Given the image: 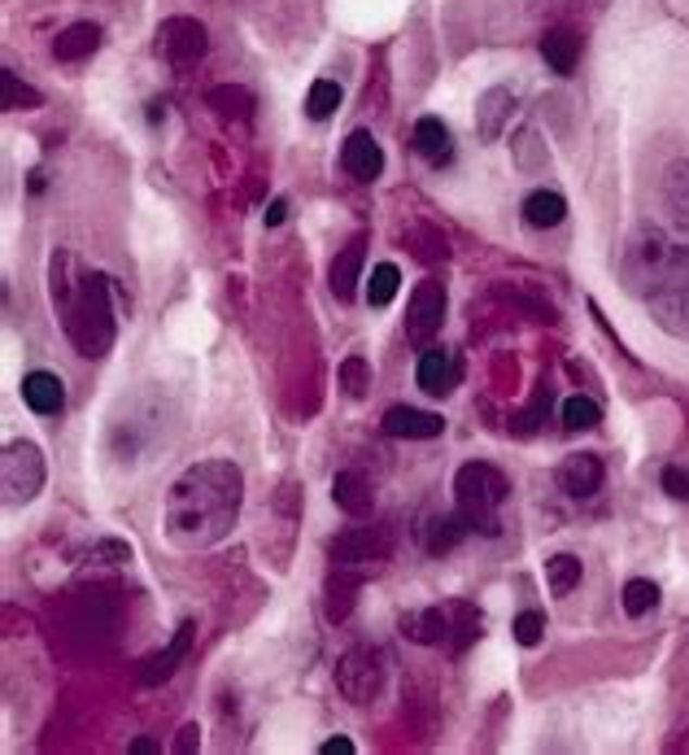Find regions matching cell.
<instances>
[{
    "label": "cell",
    "instance_id": "7c38bea8",
    "mask_svg": "<svg viewBox=\"0 0 689 755\" xmlns=\"http://www.w3.org/2000/svg\"><path fill=\"white\" fill-rule=\"evenodd\" d=\"M602 459L598 455H567L559 463V490L567 498H593L602 490Z\"/></svg>",
    "mask_w": 689,
    "mask_h": 755
},
{
    "label": "cell",
    "instance_id": "60d3db41",
    "mask_svg": "<svg viewBox=\"0 0 689 755\" xmlns=\"http://www.w3.org/2000/svg\"><path fill=\"white\" fill-rule=\"evenodd\" d=\"M158 751V742H149V738H136L131 742V755H153Z\"/></svg>",
    "mask_w": 689,
    "mask_h": 755
},
{
    "label": "cell",
    "instance_id": "836d02e7",
    "mask_svg": "<svg viewBox=\"0 0 689 755\" xmlns=\"http://www.w3.org/2000/svg\"><path fill=\"white\" fill-rule=\"evenodd\" d=\"M340 385H344V394H350V398H363L367 394V385H372V362L367 358H344L340 362Z\"/></svg>",
    "mask_w": 689,
    "mask_h": 755
},
{
    "label": "cell",
    "instance_id": "1f68e13d",
    "mask_svg": "<svg viewBox=\"0 0 689 755\" xmlns=\"http://www.w3.org/2000/svg\"><path fill=\"white\" fill-rule=\"evenodd\" d=\"M598 420H602L598 403H589V398H567V403H563V429H567V433L598 429Z\"/></svg>",
    "mask_w": 689,
    "mask_h": 755
},
{
    "label": "cell",
    "instance_id": "6da1fadb",
    "mask_svg": "<svg viewBox=\"0 0 689 755\" xmlns=\"http://www.w3.org/2000/svg\"><path fill=\"white\" fill-rule=\"evenodd\" d=\"M245 503V472L231 459L192 463L166 494V537L179 550H205L223 542Z\"/></svg>",
    "mask_w": 689,
    "mask_h": 755
},
{
    "label": "cell",
    "instance_id": "9a60e30c",
    "mask_svg": "<svg viewBox=\"0 0 689 755\" xmlns=\"http://www.w3.org/2000/svg\"><path fill=\"white\" fill-rule=\"evenodd\" d=\"M419 389L424 394H433V398H446L454 385H459V367H454V358H450V349H437V345H428L424 349V358H419Z\"/></svg>",
    "mask_w": 689,
    "mask_h": 755
},
{
    "label": "cell",
    "instance_id": "5b68a950",
    "mask_svg": "<svg viewBox=\"0 0 689 755\" xmlns=\"http://www.w3.org/2000/svg\"><path fill=\"white\" fill-rule=\"evenodd\" d=\"M0 485H5V503H32L45 490V455L32 442H10L5 459H0Z\"/></svg>",
    "mask_w": 689,
    "mask_h": 755
},
{
    "label": "cell",
    "instance_id": "603a6c76",
    "mask_svg": "<svg viewBox=\"0 0 689 755\" xmlns=\"http://www.w3.org/2000/svg\"><path fill=\"white\" fill-rule=\"evenodd\" d=\"M663 206L680 232H689V162H676L663 175Z\"/></svg>",
    "mask_w": 689,
    "mask_h": 755
},
{
    "label": "cell",
    "instance_id": "83f0119b",
    "mask_svg": "<svg viewBox=\"0 0 689 755\" xmlns=\"http://www.w3.org/2000/svg\"><path fill=\"white\" fill-rule=\"evenodd\" d=\"M546 581H550V594L567 598V594L580 585V559H576V555H554V559H546Z\"/></svg>",
    "mask_w": 689,
    "mask_h": 755
},
{
    "label": "cell",
    "instance_id": "b9f144b4",
    "mask_svg": "<svg viewBox=\"0 0 689 755\" xmlns=\"http://www.w3.org/2000/svg\"><path fill=\"white\" fill-rule=\"evenodd\" d=\"M158 119H166V106H162V101L149 106V123H158Z\"/></svg>",
    "mask_w": 689,
    "mask_h": 755
},
{
    "label": "cell",
    "instance_id": "cb8c5ba5",
    "mask_svg": "<svg viewBox=\"0 0 689 755\" xmlns=\"http://www.w3.org/2000/svg\"><path fill=\"white\" fill-rule=\"evenodd\" d=\"M205 101H210L214 114L227 119V123H249V114H253V97H249L245 88H236V84H218V88H210Z\"/></svg>",
    "mask_w": 689,
    "mask_h": 755
},
{
    "label": "cell",
    "instance_id": "8d00e7d4",
    "mask_svg": "<svg viewBox=\"0 0 689 755\" xmlns=\"http://www.w3.org/2000/svg\"><path fill=\"white\" fill-rule=\"evenodd\" d=\"M197 746H201V729L197 725H184L179 738H175V755H192Z\"/></svg>",
    "mask_w": 689,
    "mask_h": 755
},
{
    "label": "cell",
    "instance_id": "4316f807",
    "mask_svg": "<svg viewBox=\"0 0 689 755\" xmlns=\"http://www.w3.org/2000/svg\"><path fill=\"white\" fill-rule=\"evenodd\" d=\"M354 594H359V577L331 572V577H327V620H344V616H350Z\"/></svg>",
    "mask_w": 689,
    "mask_h": 755
},
{
    "label": "cell",
    "instance_id": "30bf717a",
    "mask_svg": "<svg viewBox=\"0 0 689 755\" xmlns=\"http://www.w3.org/2000/svg\"><path fill=\"white\" fill-rule=\"evenodd\" d=\"M402 638L419 642V646H450L454 642V603L450 607H424V611H406L398 620Z\"/></svg>",
    "mask_w": 689,
    "mask_h": 755
},
{
    "label": "cell",
    "instance_id": "4fadbf2b",
    "mask_svg": "<svg viewBox=\"0 0 689 755\" xmlns=\"http://www.w3.org/2000/svg\"><path fill=\"white\" fill-rule=\"evenodd\" d=\"M192 638H197V624L192 620H184L179 629H175V638L166 642V651H158L149 664H145V672H140V681L145 685H162V681H171L175 677V668L188 659V651H192Z\"/></svg>",
    "mask_w": 689,
    "mask_h": 755
},
{
    "label": "cell",
    "instance_id": "ffe728a7",
    "mask_svg": "<svg viewBox=\"0 0 689 755\" xmlns=\"http://www.w3.org/2000/svg\"><path fill=\"white\" fill-rule=\"evenodd\" d=\"M541 58H546L550 71L572 75L576 62H580V36H576L572 27H554V32H546V36H541Z\"/></svg>",
    "mask_w": 689,
    "mask_h": 755
},
{
    "label": "cell",
    "instance_id": "d4e9b609",
    "mask_svg": "<svg viewBox=\"0 0 689 755\" xmlns=\"http://www.w3.org/2000/svg\"><path fill=\"white\" fill-rule=\"evenodd\" d=\"M467 520L463 516H437V520H428V529H424V546L433 550V555H446V550H454L463 537H467Z\"/></svg>",
    "mask_w": 689,
    "mask_h": 755
},
{
    "label": "cell",
    "instance_id": "4dcf8cb0",
    "mask_svg": "<svg viewBox=\"0 0 689 755\" xmlns=\"http://www.w3.org/2000/svg\"><path fill=\"white\" fill-rule=\"evenodd\" d=\"M398 284H402L398 267H393V262H380V267L372 271V280H367V301H372V306H389V301L398 297Z\"/></svg>",
    "mask_w": 689,
    "mask_h": 755
},
{
    "label": "cell",
    "instance_id": "277c9868",
    "mask_svg": "<svg viewBox=\"0 0 689 755\" xmlns=\"http://www.w3.org/2000/svg\"><path fill=\"white\" fill-rule=\"evenodd\" d=\"M454 498H459V516H463L476 533L493 537V533L502 529L498 511H502V503L511 498V485H506V476H502L493 463H463L459 476H454Z\"/></svg>",
    "mask_w": 689,
    "mask_h": 755
},
{
    "label": "cell",
    "instance_id": "8992f818",
    "mask_svg": "<svg viewBox=\"0 0 689 755\" xmlns=\"http://www.w3.org/2000/svg\"><path fill=\"white\" fill-rule=\"evenodd\" d=\"M380 685H385V659H380V651L354 646V651L340 655V664H336V690L350 698V703L367 707L380 694Z\"/></svg>",
    "mask_w": 689,
    "mask_h": 755
},
{
    "label": "cell",
    "instance_id": "74e56055",
    "mask_svg": "<svg viewBox=\"0 0 689 755\" xmlns=\"http://www.w3.org/2000/svg\"><path fill=\"white\" fill-rule=\"evenodd\" d=\"M262 219H266V227H279V223L288 219V201H284V197H275V201L262 210Z\"/></svg>",
    "mask_w": 689,
    "mask_h": 755
},
{
    "label": "cell",
    "instance_id": "d590c367",
    "mask_svg": "<svg viewBox=\"0 0 689 755\" xmlns=\"http://www.w3.org/2000/svg\"><path fill=\"white\" fill-rule=\"evenodd\" d=\"M663 490L672 498H689V472L685 468H663Z\"/></svg>",
    "mask_w": 689,
    "mask_h": 755
},
{
    "label": "cell",
    "instance_id": "ba28073f",
    "mask_svg": "<svg viewBox=\"0 0 689 755\" xmlns=\"http://www.w3.org/2000/svg\"><path fill=\"white\" fill-rule=\"evenodd\" d=\"M441 319H446V284L419 280V288L411 293V306H406V341L428 345L441 332Z\"/></svg>",
    "mask_w": 689,
    "mask_h": 755
},
{
    "label": "cell",
    "instance_id": "52a82bcc",
    "mask_svg": "<svg viewBox=\"0 0 689 755\" xmlns=\"http://www.w3.org/2000/svg\"><path fill=\"white\" fill-rule=\"evenodd\" d=\"M327 555L336 559V568H359V564H385L393 555V529L385 524H354L340 537L327 542Z\"/></svg>",
    "mask_w": 689,
    "mask_h": 755
},
{
    "label": "cell",
    "instance_id": "e575fe53",
    "mask_svg": "<svg viewBox=\"0 0 689 755\" xmlns=\"http://www.w3.org/2000/svg\"><path fill=\"white\" fill-rule=\"evenodd\" d=\"M541 633H546V616L541 611H519L515 616V642L519 646H537Z\"/></svg>",
    "mask_w": 689,
    "mask_h": 755
},
{
    "label": "cell",
    "instance_id": "f35d334b",
    "mask_svg": "<svg viewBox=\"0 0 689 755\" xmlns=\"http://www.w3.org/2000/svg\"><path fill=\"white\" fill-rule=\"evenodd\" d=\"M318 751H323V755H354V742H350V738H327Z\"/></svg>",
    "mask_w": 689,
    "mask_h": 755
},
{
    "label": "cell",
    "instance_id": "ac0fdd59",
    "mask_svg": "<svg viewBox=\"0 0 689 755\" xmlns=\"http://www.w3.org/2000/svg\"><path fill=\"white\" fill-rule=\"evenodd\" d=\"M331 503H336L344 516L367 520L372 507H376V494H372V485H367L359 472H336V481H331Z\"/></svg>",
    "mask_w": 689,
    "mask_h": 755
},
{
    "label": "cell",
    "instance_id": "ab89813d",
    "mask_svg": "<svg viewBox=\"0 0 689 755\" xmlns=\"http://www.w3.org/2000/svg\"><path fill=\"white\" fill-rule=\"evenodd\" d=\"M567 5H576V0H528L533 14H554V10H567Z\"/></svg>",
    "mask_w": 689,
    "mask_h": 755
},
{
    "label": "cell",
    "instance_id": "5bb4252c",
    "mask_svg": "<svg viewBox=\"0 0 689 755\" xmlns=\"http://www.w3.org/2000/svg\"><path fill=\"white\" fill-rule=\"evenodd\" d=\"M340 166L350 171L354 180H376L380 171H385V153H380V145H376V136L372 132H350V140H344V149H340Z\"/></svg>",
    "mask_w": 689,
    "mask_h": 755
},
{
    "label": "cell",
    "instance_id": "3957f363",
    "mask_svg": "<svg viewBox=\"0 0 689 755\" xmlns=\"http://www.w3.org/2000/svg\"><path fill=\"white\" fill-rule=\"evenodd\" d=\"M110 293H114V284L101 271L79 275V280H66L53 267V301L62 306L66 336L75 341V349L84 358H101L114 345V306H110Z\"/></svg>",
    "mask_w": 689,
    "mask_h": 755
},
{
    "label": "cell",
    "instance_id": "44dd1931",
    "mask_svg": "<svg viewBox=\"0 0 689 755\" xmlns=\"http://www.w3.org/2000/svg\"><path fill=\"white\" fill-rule=\"evenodd\" d=\"M563 219H567V201H563V193H554V188H537V193L524 197V223H528V227L546 232V227H559Z\"/></svg>",
    "mask_w": 689,
    "mask_h": 755
},
{
    "label": "cell",
    "instance_id": "7a4b0ae2",
    "mask_svg": "<svg viewBox=\"0 0 689 755\" xmlns=\"http://www.w3.org/2000/svg\"><path fill=\"white\" fill-rule=\"evenodd\" d=\"M624 288L650 310V319L676 336L689 341V245L672 240L659 227H641L619 262Z\"/></svg>",
    "mask_w": 689,
    "mask_h": 755
},
{
    "label": "cell",
    "instance_id": "9c48e42d",
    "mask_svg": "<svg viewBox=\"0 0 689 755\" xmlns=\"http://www.w3.org/2000/svg\"><path fill=\"white\" fill-rule=\"evenodd\" d=\"M205 27L197 18H166L158 27V40H153V53L171 66H192L201 53H205Z\"/></svg>",
    "mask_w": 689,
    "mask_h": 755
},
{
    "label": "cell",
    "instance_id": "e0dca14e",
    "mask_svg": "<svg viewBox=\"0 0 689 755\" xmlns=\"http://www.w3.org/2000/svg\"><path fill=\"white\" fill-rule=\"evenodd\" d=\"M441 429H446L441 416L415 411V407H393V411L385 416V433H389V437H406V442H428V437H437Z\"/></svg>",
    "mask_w": 689,
    "mask_h": 755
},
{
    "label": "cell",
    "instance_id": "f546056e",
    "mask_svg": "<svg viewBox=\"0 0 689 755\" xmlns=\"http://www.w3.org/2000/svg\"><path fill=\"white\" fill-rule=\"evenodd\" d=\"M336 106H340V84L336 79H314L310 84V97H305V114L314 123H323V119L336 114Z\"/></svg>",
    "mask_w": 689,
    "mask_h": 755
},
{
    "label": "cell",
    "instance_id": "d6a6232c",
    "mask_svg": "<svg viewBox=\"0 0 689 755\" xmlns=\"http://www.w3.org/2000/svg\"><path fill=\"white\" fill-rule=\"evenodd\" d=\"M654 603H659V585H654V581L637 577V581H628V585H624V611H628L632 620H637V616H646Z\"/></svg>",
    "mask_w": 689,
    "mask_h": 755
},
{
    "label": "cell",
    "instance_id": "f1b7e54d",
    "mask_svg": "<svg viewBox=\"0 0 689 755\" xmlns=\"http://www.w3.org/2000/svg\"><path fill=\"white\" fill-rule=\"evenodd\" d=\"M40 92L36 88H27V84H18V75L14 71H0V106L5 110H40Z\"/></svg>",
    "mask_w": 689,
    "mask_h": 755
},
{
    "label": "cell",
    "instance_id": "2e32d148",
    "mask_svg": "<svg viewBox=\"0 0 689 755\" xmlns=\"http://www.w3.org/2000/svg\"><path fill=\"white\" fill-rule=\"evenodd\" d=\"M363 258H367V245H363V240H350V245H344V249L331 258L327 284H331V293H336L340 301L354 297V288H359V280H363Z\"/></svg>",
    "mask_w": 689,
    "mask_h": 755
},
{
    "label": "cell",
    "instance_id": "484cf974",
    "mask_svg": "<svg viewBox=\"0 0 689 755\" xmlns=\"http://www.w3.org/2000/svg\"><path fill=\"white\" fill-rule=\"evenodd\" d=\"M415 149L428 158V162H441V158H450V127L441 123V119H419L415 123Z\"/></svg>",
    "mask_w": 689,
    "mask_h": 755
},
{
    "label": "cell",
    "instance_id": "d6986e66",
    "mask_svg": "<svg viewBox=\"0 0 689 755\" xmlns=\"http://www.w3.org/2000/svg\"><path fill=\"white\" fill-rule=\"evenodd\" d=\"M23 403L36 411V416H58L66 407V389L53 371H32L23 381Z\"/></svg>",
    "mask_w": 689,
    "mask_h": 755
},
{
    "label": "cell",
    "instance_id": "8fae6325",
    "mask_svg": "<svg viewBox=\"0 0 689 755\" xmlns=\"http://www.w3.org/2000/svg\"><path fill=\"white\" fill-rule=\"evenodd\" d=\"M515 92L511 88H489V92H480V101H476V136L485 140V145H498L502 140V132L511 127V119H515Z\"/></svg>",
    "mask_w": 689,
    "mask_h": 755
},
{
    "label": "cell",
    "instance_id": "7402d4cb",
    "mask_svg": "<svg viewBox=\"0 0 689 755\" xmlns=\"http://www.w3.org/2000/svg\"><path fill=\"white\" fill-rule=\"evenodd\" d=\"M97 49H101V27H97V23H75V27H66V32L58 36L53 58H58V62H84V58H92Z\"/></svg>",
    "mask_w": 689,
    "mask_h": 755
}]
</instances>
